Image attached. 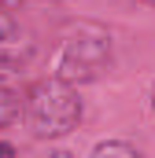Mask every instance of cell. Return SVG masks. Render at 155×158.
Segmentation results:
<instances>
[{"mask_svg":"<svg viewBox=\"0 0 155 158\" xmlns=\"http://www.w3.org/2000/svg\"><path fill=\"white\" fill-rule=\"evenodd\" d=\"M115 66V37L96 19H70L55 30V44L48 55V74L70 85H96Z\"/></svg>","mask_w":155,"mask_h":158,"instance_id":"6da1fadb","label":"cell"},{"mask_svg":"<svg viewBox=\"0 0 155 158\" xmlns=\"http://www.w3.org/2000/svg\"><path fill=\"white\" fill-rule=\"evenodd\" d=\"M22 99H26L22 118L30 125V132H33L37 140H44V143L78 132L81 121H85V99H81L78 85L55 77V74L37 77L26 92H22Z\"/></svg>","mask_w":155,"mask_h":158,"instance_id":"7a4b0ae2","label":"cell"},{"mask_svg":"<svg viewBox=\"0 0 155 158\" xmlns=\"http://www.w3.org/2000/svg\"><path fill=\"white\" fill-rule=\"evenodd\" d=\"M22 110H26L22 92H19V88H11L7 81H0V132H4V129H11L15 121L22 118Z\"/></svg>","mask_w":155,"mask_h":158,"instance_id":"3957f363","label":"cell"},{"mask_svg":"<svg viewBox=\"0 0 155 158\" xmlns=\"http://www.w3.org/2000/svg\"><path fill=\"white\" fill-rule=\"evenodd\" d=\"M89 155L92 158H140V147L133 143V140H96L92 147H89Z\"/></svg>","mask_w":155,"mask_h":158,"instance_id":"277c9868","label":"cell"},{"mask_svg":"<svg viewBox=\"0 0 155 158\" xmlns=\"http://www.w3.org/2000/svg\"><path fill=\"white\" fill-rule=\"evenodd\" d=\"M11 37H22V30H19V19H15L7 7H0V40H11Z\"/></svg>","mask_w":155,"mask_h":158,"instance_id":"5b68a950","label":"cell"},{"mask_svg":"<svg viewBox=\"0 0 155 158\" xmlns=\"http://www.w3.org/2000/svg\"><path fill=\"white\" fill-rule=\"evenodd\" d=\"M19 155V143H11V140H0V158H15Z\"/></svg>","mask_w":155,"mask_h":158,"instance_id":"8992f818","label":"cell"},{"mask_svg":"<svg viewBox=\"0 0 155 158\" xmlns=\"http://www.w3.org/2000/svg\"><path fill=\"white\" fill-rule=\"evenodd\" d=\"M148 107H152V118H155V81H152V88H148Z\"/></svg>","mask_w":155,"mask_h":158,"instance_id":"52a82bcc","label":"cell"},{"mask_svg":"<svg viewBox=\"0 0 155 158\" xmlns=\"http://www.w3.org/2000/svg\"><path fill=\"white\" fill-rule=\"evenodd\" d=\"M19 4H26V0H0V7H7V11H15Z\"/></svg>","mask_w":155,"mask_h":158,"instance_id":"ba28073f","label":"cell"},{"mask_svg":"<svg viewBox=\"0 0 155 158\" xmlns=\"http://www.w3.org/2000/svg\"><path fill=\"white\" fill-rule=\"evenodd\" d=\"M137 4H144V7H155V0H137Z\"/></svg>","mask_w":155,"mask_h":158,"instance_id":"9c48e42d","label":"cell"}]
</instances>
